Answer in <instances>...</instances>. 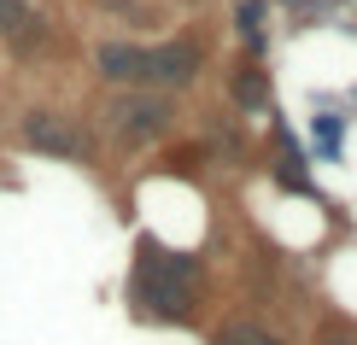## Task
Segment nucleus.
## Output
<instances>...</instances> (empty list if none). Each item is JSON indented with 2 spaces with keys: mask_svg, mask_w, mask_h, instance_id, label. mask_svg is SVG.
<instances>
[{
  "mask_svg": "<svg viewBox=\"0 0 357 345\" xmlns=\"http://www.w3.org/2000/svg\"><path fill=\"white\" fill-rule=\"evenodd\" d=\"M205 281H211V269H205V258L193 246H170V240L141 234L135 258H129L123 298L153 328H188L205 310Z\"/></svg>",
  "mask_w": 357,
  "mask_h": 345,
  "instance_id": "f257e3e1",
  "label": "nucleus"
},
{
  "mask_svg": "<svg viewBox=\"0 0 357 345\" xmlns=\"http://www.w3.org/2000/svg\"><path fill=\"white\" fill-rule=\"evenodd\" d=\"M182 129V106L176 94H153V88H106L94 106V135L112 153H153V146L176 141Z\"/></svg>",
  "mask_w": 357,
  "mask_h": 345,
  "instance_id": "f03ea898",
  "label": "nucleus"
},
{
  "mask_svg": "<svg viewBox=\"0 0 357 345\" xmlns=\"http://www.w3.org/2000/svg\"><path fill=\"white\" fill-rule=\"evenodd\" d=\"M18 146L36 158H59V164H94L100 158L94 123L70 106H24L18 112Z\"/></svg>",
  "mask_w": 357,
  "mask_h": 345,
  "instance_id": "7ed1b4c3",
  "label": "nucleus"
},
{
  "mask_svg": "<svg viewBox=\"0 0 357 345\" xmlns=\"http://www.w3.org/2000/svg\"><path fill=\"white\" fill-rule=\"evenodd\" d=\"M205 70H211V47L193 29L141 41V88H153V94H188V88H199Z\"/></svg>",
  "mask_w": 357,
  "mask_h": 345,
  "instance_id": "20e7f679",
  "label": "nucleus"
},
{
  "mask_svg": "<svg viewBox=\"0 0 357 345\" xmlns=\"http://www.w3.org/2000/svg\"><path fill=\"white\" fill-rule=\"evenodd\" d=\"M270 141H275V182L281 193H299V199H317V182H310V153H305V141L293 135L287 123H275L270 129Z\"/></svg>",
  "mask_w": 357,
  "mask_h": 345,
  "instance_id": "39448f33",
  "label": "nucleus"
},
{
  "mask_svg": "<svg viewBox=\"0 0 357 345\" xmlns=\"http://www.w3.org/2000/svg\"><path fill=\"white\" fill-rule=\"evenodd\" d=\"M275 106V82L270 70H264V59H241V65L229 70V112L234 117H258Z\"/></svg>",
  "mask_w": 357,
  "mask_h": 345,
  "instance_id": "423d86ee",
  "label": "nucleus"
},
{
  "mask_svg": "<svg viewBox=\"0 0 357 345\" xmlns=\"http://www.w3.org/2000/svg\"><path fill=\"white\" fill-rule=\"evenodd\" d=\"M229 24H234V41H241V59L270 53V0H234Z\"/></svg>",
  "mask_w": 357,
  "mask_h": 345,
  "instance_id": "0eeeda50",
  "label": "nucleus"
},
{
  "mask_svg": "<svg viewBox=\"0 0 357 345\" xmlns=\"http://www.w3.org/2000/svg\"><path fill=\"white\" fill-rule=\"evenodd\" d=\"M346 135H351V117L317 112L310 117V164H346Z\"/></svg>",
  "mask_w": 357,
  "mask_h": 345,
  "instance_id": "6e6552de",
  "label": "nucleus"
},
{
  "mask_svg": "<svg viewBox=\"0 0 357 345\" xmlns=\"http://www.w3.org/2000/svg\"><path fill=\"white\" fill-rule=\"evenodd\" d=\"M205 141H211V153L229 164V170H241V164H246V135H241V117H234V112L205 117Z\"/></svg>",
  "mask_w": 357,
  "mask_h": 345,
  "instance_id": "1a4fd4ad",
  "label": "nucleus"
},
{
  "mask_svg": "<svg viewBox=\"0 0 357 345\" xmlns=\"http://www.w3.org/2000/svg\"><path fill=\"white\" fill-rule=\"evenodd\" d=\"M211 345H293V339L275 334V328L258 322V316H229L222 328H211Z\"/></svg>",
  "mask_w": 357,
  "mask_h": 345,
  "instance_id": "9d476101",
  "label": "nucleus"
},
{
  "mask_svg": "<svg viewBox=\"0 0 357 345\" xmlns=\"http://www.w3.org/2000/svg\"><path fill=\"white\" fill-rule=\"evenodd\" d=\"M29 18H36V0H0V47H6Z\"/></svg>",
  "mask_w": 357,
  "mask_h": 345,
  "instance_id": "9b49d317",
  "label": "nucleus"
},
{
  "mask_svg": "<svg viewBox=\"0 0 357 345\" xmlns=\"http://www.w3.org/2000/svg\"><path fill=\"white\" fill-rule=\"evenodd\" d=\"M317 345H357V334H351L346 322H328V328H322V339H317Z\"/></svg>",
  "mask_w": 357,
  "mask_h": 345,
  "instance_id": "f8f14e48",
  "label": "nucleus"
}]
</instances>
